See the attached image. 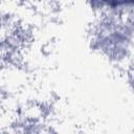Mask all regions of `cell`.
Instances as JSON below:
<instances>
[{
    "label": "cell",
    "mask_w": 134,
    "mask_h": 134,
    "mask_svg": "<svg viewBox=\"0 0 134 134\" xmlns=\"http://www.w3.org/2000/svg\"><path fill=\"white\" fill-rule=\"evenodd\" d=\"M91 5L98 10V19L93 26L92 43L95 49L112 62L120 63L130 59L133 41V10L115 13L106 9L100 2Z\"/></svg>",
    "instance_id": "cell-1"
}]
</instances>
